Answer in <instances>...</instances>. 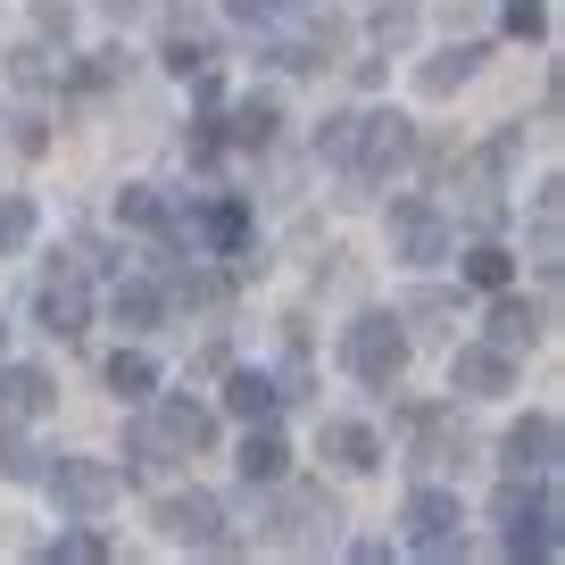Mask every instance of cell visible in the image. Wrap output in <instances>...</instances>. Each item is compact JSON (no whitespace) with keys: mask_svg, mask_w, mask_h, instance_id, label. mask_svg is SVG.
Wrapping results in <instances>:
<instances>
[{"mask_svg":"<svg viewBox=\"0 0 565 565\" xmlns=\"http://www.w3.org/2000/svg\"><path fill=\"white\" fill-rule=\"evenodd\" d=\"M499 548H508V557H532V565L557 557V499L541 491V475H515L508 491H499Z\"/></svg>","mask_w":565,"mask_h":565,"instance_id":"1","label":"cell"},{"mask_svg":"<svg viewBox=\"0 0 565 565\" xmlns=\"http://www.w3.org/2000/svg\"><path fill=\"white\" fill-rule=\"evenodd\" d=\"M341 366H350L366 391H391V383L407 374V324L383 317V308H366V317L341 333Z\"/></svg>","mask_w":565,"mask_h":565,"instance_id":"2","label":"cell"},{"mask_svg":"<svg viewBox=\"0 0 565 565\" xmlns=\"http://www.w3.org/2000/svg\"><path fill=\"white\" fill-rule=\"evenodd\" d=\"M407 159H416V125H407L399 108H366V117H358V150H350V167H341V175H350L358 192H374V183L399 175Z\"/></svg>","mask_w":565,"mask_h":565,"instance_id":"3","label":"cell"},{"mask_svg":"<svg viewBox=\"0 0 565 565\" xmlns=\"http://www.w3.org/2000/svg\"><path fill=\"white\" fill-rule=\"evenodd\" d=\"M399 524H407V548H416V557H466V508H458V491H441V482H416L407 508H399Z\"/></svg>","mask_w":565,"mask_h":565,"instance_id":"4","label":"cell"},{"mask_svg":"<svg viewBox=\"0 0 565 565\" xmlns=\"http://www.w3.org/2000/svg\"><path fill=\"white\" fill-rule=\"evenodd\" d=\"M42 491H51V508L75 524V515H108V508H117L125 475L100 466V458H58V466H42Z\"/></svg>","mask_w":565,"mask_h":565,"instance_id":"5","label":"cell"},{"mask_svg":"<svg viewBox=\"0 0 565 565\" xmlns=\"http://www.w3.org/2000/svg\"><path fill=\"white\" fill-rule=\"evenodd\" d=\"M159 532H167L175 548L233 557V541H225V499H216V491H167V499H159Z\"/></svg>","mask_w":565,"mask_h":565,"instance_id":"6","label":"cell"},{"mask_svg":"<svg viewBox=\"0 0 565 565\" xmlns=\"http://www.w3.org/2000/svg\"><path fill=\"white\" fill-rule=\"evenodd\" d=\"M449 249H458V233H449V216L433 209V200H391V258L441 266Z\"/></svg>","mask_w":565,"mask_h":565,"instance_id":"7","label":"cell"},{"mask_svg":"<svg viewBox=\"0 0 565 565\" xmlns=\"http://www.w3.org/2000/svg\"><path fill=\"white\" fill-rule=\"evenodd\" d=\"M275 541L282 548H333L341 541V508L300 482V491H282V508H275Z\"/></svg>","mask_w":565,"mask_h":565,"instance_id":"8","label":"cell"},{"mask_svg":"<svg viewBox=\"0 0 565 565\" xmlns=\"http://www.w3.org/2000/svg\"><path fill=\"white\" fill-rule=\"evenodd\" d=\"M34 324H42L51 341H75V333L92 324V282H84V266H58V275L34 291Z\"/></svg>","mask_w":565,"mask_h":565,"instance_id":"9","label":"cell"},{"mask_svg":"<svg viewBox=\"0 0 565 565\" xmlns=\"http://www.w3.org/2000/svg\"><path fill=\"white\" fill-rule=\"evenodd\" d=\"M159 399V391H150ZM150 424H159V441L175 449V458H200V449L216 441V407L209 399H183V391H167L159 407H150Z\"/></svg>","mask_w":565,"mask_h":565,"instance_id":"10","label":"cell"},{"mask_svg":"<svg viewBox=\"0 0 565 565\" xmlns=\"http://www.w3.org/2000/svg\"><path fill=\"white\" fill-rule=\"evenodd\" d=\"M449 391H466V399H499V391H515V358L499 350V341H458V358H449Z\"/></svg>","mask_w":565,"mask_h":565,"instance_id":"11","label":"cell"},{"mask_svg":"<svg viewBox=\"0 0 565 565\" xmlns=\"http://www.w3.org/2000/svg\"><path fill=\"white\" fill-rule=\"evenodd\" d=\"M499 466H508V475H548V466H557V416H541V407L515 416L508 433H499Z\"/></svg>","mask_w":565,"mask_h":565,"instance_id":"12","label":"cell"},{"mask_svg":"<svg viewBox=\"0 0 565 565\" xmlns=\"http://www.w3.org/2000/svg\"><path fill=\"white\" fill-rule=\"evenodd\" d=\"M482 58H491V42H449V51H433L416 67V92H424V100H449L458 84H475V75H482Z\"/></svg>","mask_w":565,"mask_h":565,"instance_id":"13","label":"cell"},{"mask_svg":"<svg viewBox=\"0 0 565 565\" xmlns=\"http://www.w3.org/2000/svg\"><path fill=\"white\" fill-rule=\"evenodd\" d=\"M233 466H242V482H249V491H258V482H266V491H275V482H282V466H291V449H282L275 416H266V424H249V433H242V449H233Z\"/></svg>","mask_w":565,"mask_h":565,"instance_id":"14","label":"cell"},{"mask_svg":"<svg viewBox=\"0 0 565 565\" xmlns=\"http://www.w3.org/2000/svg\"><path fill=\"white\" fill-rule=\"evenodd\" d=\"M324 458L341 466V475H374V466H383V433H374V424H324Z\"/></svg>","mask_w":565,"mask_h":565,"instance_id":"15","label":"cell"},{"mask_svg":"<svg viewBox=\"0 0 565 565\" xmlns=\"http://www.w3.org/2000/svg\"><path fill=\"white\" fill-rule=\"evenodd\" d=\"M275 407H282L275 374H258V366H225V416H242V424H266Z\"/></svg>","mask_w":565,"mask_h":565,"instance_id":"16","label":"cell"},{"mask_svg":"<svg viewBox=\"0 0 565 565\" xmlns=\"http://www.w3.org/2000/svg\"><path fill=\"white\" fill-rule=\"evenodd\" d=\"M541 333H548V317H541V308H532V300H515V291H499V308H491V341H499V350H508V358H524Z\"/></svg>","mask_w":565,"mask_h":565,"instance_id":"17","label":"cell"},{"mask_svg":"<svg viewBox=\"0 0 565 565\" xmlns=\"http://www.w3.org/2000/svg\"><path fill=\"white\" fill-rule=\"evenodd\" d=\"M200 249H216V258H233V249H249V209H242V200H209V209H200Z\"/></svg>","mask_w":565,"mask_h":565,"instance_id":"18","label":"cell"},{"mask_svg":"<svg viewBox=\"0 0 565 565\" xmlns=\"http://www.w3.org/2000/svg\"><path fill=\"white\" fill-rule=\"evenodd\" d=\"M58 399V383H51V374H42V366H0V416H42V407H51Z\"/></svg>","mask_w":565,"mask_h":565,"instance_id":"19","label":"cell"},{"mask_svg":"<svg viewBox=\"0 0 565 565\" xmlns=\"http://www.w3.org/2000/svg\"><path fill=\"white\" fill-rule=\"evenodd\" d=\"M275 125H282L275 92H249V100H233V117H225V141H233V150H266V141H275Z\"/></svg>","mask_w":565,"mask_h":565,"instance_id":"20","label":"cell"},{"mask_svg":"<svg viewBox=\"0 0 565 565\" xmlns=\"http://www.w3.org/2000/svg\"><path fill=\"white\" fill-rule=\"evenodd\" d=\"M108 317H117L125 333H150V324L167 317V291L159 282H117V291H108Z\"/></svg>","mask_w":565,"mask_h":565,"instance_id":"21","label":"cell"},{"mask_svg":"<svg viewBox=\"0 0 565 565\" xmlns=\"http://www.w3.org/2000/svg\"><path fill=\"white\" fill-rule=\"evenodd\" d=\"M333 34H341L333 18H324V25H308V34H282V42H275V67H291V75L324 67V58H333Z\"/></svg>","mask_w":565,"mask_h":565,"instance_id":"22","label":"cell"},{"mask_svg":"<svg viewBox=\"0 0 565 565\" xmlns=\"http://www.w3.org/2000/svg\"><path fill=\"white\" fill-rule=\"evenodd\" d=\"M108 391H117L125 407L150 399V391H159V366H150V350H117V358H108Z\"/></svg>","mask_w":565,"mask_h":565,"instance_id":"23","label":"cell"},{"mask_svg":"<svg viewBox=\"0 0 565 565\" xmlns=\"http://www.w3.org/2000/svg\"><path fill=\"white\" fill-rule=\"evenodd\" d=\"M117 225L167 233V192H159V183H125V192H117Z\"/></svg>","mask_w":565,"mask_h":565,"instance_id":"24","label":"cell"},{"mask_svg":"<svg viewBox=\"0 0 565 565\" xmlns=\"http://www.w3.org/2000/svg\"><path fill=\"white\" fill-rule=\"evenodd\" d=\"M458 275L475 282V291H508V282H515V258H508L499 242H475V249L458 258Z\"/></svg>","mask_w":565,"mask_h":565,"instance_id":"25","label":"cell"},{"mask_svg":"<svg viewBox=\"0 0 565 565\" xmlns=\"http://www.w3.org/2000/svg\"><path fill=\"white\" fill-rule=\"evenodd\" d=\"M0 482H42V449L18 433V416H0Z\"/></svg>","mask_w":565,"mask_h":565,"instance_id":"26","label":"cell"},{"mask_svg":"<svg viewBox=\"0 0 565 565\" xmlns=\"http://www.w3.org/2000/svg\"><path fill=\"white\" fill-rule=\"evenodd\" d=\"M42 557H51V565H108V541L92 532V515H75V532H58Z\"/></svg>","mask_w":565,"mask_h":565,"instance_id":"27","label":"cell"},{"mask_svg":"<svg viewBox=\"0 0 565 565\" xmlns=\"http://www.w3.org/2000/svg\"><path fill=\"white\" fill-rule=\"evenodd\" d=\"M416 9L424 0H366V34L374 42H407L416 34Z\"/></svg>","mask_w":565,"mask_h":565,"instance_id":"28","label":"cell"},{"mask_svg":"<svg viewBox=\"0 0 565 565\" xmlns=\"http://www.w3.org/2000/svg\"><path fill=\"white\" fill-rule=\"evenodd\" d=\"M350 150H358V108H333V117L317 125V159L324 167H350Z\"/></svg>","mask_w":565,"mask_h":565,"instance_id":"29","label":"cell"},{"mask_svg":"<svg viewBox=\"0 0 565 565\" xmlns=\"http://www.w3.org/2000/svg\"><path fill=\"white\" fill-rule=\"evenodd\" d=\"M125 449H134V458H125V475H159V466L175 458V449L159 441V424H134V433H125Z\"/></svg>","mask_w":565,"mask_h":565,"instance_id":"30","label":"cell"},{"mask_svg":"<svg viewBox=\"0 0 565 565\" xmlns=\"http://www.w3.org/2000/svg\"><path fill=\"white\" fill-rule=\"evenodd\" d=\"M34 242V200H0V258H18Z\"/></svg>","mask_w":565,"mask_h":565,"instance_id":"31","label":"cell"},{"mask_svg":"<svg viewBox=\"0 0 565 565\" xmlns=\"http://www.w3.org/2000/svg\"><path fill=\"white\" fill-rule=\"evenodd\" d=\"M167 67H175V75H209V67H216V51L192 34V25H183V34H167Z\"/></svg>","mask_w":565,"mask_h":565,"instance_id":"32","label":"cell"},{"mask_svg":"<svg viewBox=\"0 0 565 565\" xmlns=\"http://www.w3.org/2000/svg\"><path fill=\"white\" fill-rule=\"evenodd\" d=\"M9 75H18L25 92H42L58 67H51V51H42V42H18V51H9Z\"/></svg>","mask_w":565,"mask_h":565,"instance_id":"33","label":"cell"},{"mask_svg":"<svg viewBox=\"0 0 565 565\" xmlns=\"http://www.w3.org/2000/svg\"><path fill=\"white\" fill-rule=\"evenodd\" d=\"M34 34L42 42H67L75 34V0H34Z\"/></svg>","mask_w":565,"mask_h":565,"instance_id":"34","label":"cell"},{"mask_svg":"<svg viewBox=\"0 0 565 565\" xmlns=\"http://www.w3.org/2000/svg\"><path fill=\"white\" fill-rule=\"evenodd\" d=\"M407 317H416V324H433V333H441V324L458 317V300H449V291H416V300H407Z\"/></svg>","mask_w":565,"mask_h":565,"instance_id":"35","label":"cell"},{"mask_svg":"<svg viewBox=\"0 0 565 565\" xmlns=\"http://www.w3.org/2000/svg\"><path fill=\"white\" fill-rule=\"evenodd\" d=\"M508 34H548V9H541V0H508Z\"/></svg>","mask_w":565,"mask_h":565,"instance_id":"36","label":"cell"},{"mask_svg":"<svg viewBox=\"0 0 565 565\" xmlns=\"http://www.w3.org/2000/svg\"><path fill=\"white\" fill-rule=\"evenodd\" d=\"M225 18H233V25H275L282 0H225Z\"/></svg>","mask_w":565,"mask_h":565,"instance_id":"37","label":"cell"},{"mask_svg":"<svg viewBox=\"0 0 565 565\" xmlns=\"http://www.w3.org/2000/svg\"><path fill=\"white\" fill-rule=\"evenodd\" d=\"M100 9L108 18H141V0H100Z\"/></svg>","mask_w":565,"mask_h":565,"instance_id":"38","label":"cell"}]
</instances>
